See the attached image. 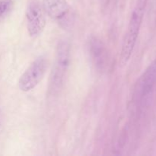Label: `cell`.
I'll use <instances>...</instances> for the list:
<instances>
[{
  "instance_id": "6da1fadb",
  "label": "cell",
  "mask_w": 156,
  "mask_h": 156,
  "mask_svg": "<svg viewBox=\"0 0 156 156\" xmlns=\"http://www.w3.org/2000/svg\"><path fill=\"white\" fill-rule=\"evenodd\" d=\"M147 0H137L129 19L127 31L125 34L122 44L120 56V66L123 67L128 63L132 56L138 39L139 34L145 15Z\"/></svg>"
},
{
  "instance_id": "7a4b0ae2",
  "label": "cell",
  "mask_w": 156,
  "mask_h": 156,
  "mask_svg": "<svg viewBox=\"0 0 156 156\" xmlns=\"http://www.w3.org/2000/svg\"><path fill=\"white\" fill-rule=\"evenodd\" d=\"M71 58V47L67 41H61L56 48V58L50 76V91L56 93L63 85Z\"/></svg>"
},
{
  "instance_id": "3957f363",
  "label": "cell",
  "mask_w": 156,
  "mask_h": 156,
  "mask_svg": "<svg viewBox=\"0 0 156 156\" xmlns=\"http://www.w3.org/2000/svg\"><path fill=\"white\" fill-rule=\"evenodd\" d=\"M48 61L44 56L35 59L21 75L18 81V87L24 92H28L37 86L47 73Z\"/></svg>"
},
{
  "instance_id": "277c9868",
  "label": "cell",
  "mask_w": 156,
  "mask_h": 156,
  "mask_svg": "<svg viewBox=\"0 0 156 156\" xmlns=\"http://www.w3.org/2000/svg\"><path fill=\"white\" fill-rule=\"evenodd\" d=\"M26 20L29 35L31 37L40 36L47 24L46 13L42 4L37 0L30 2L26 9Z\"/></svg>"
},
{
  "instance_id": "5b68a950",
  "label": "cell",
  "mask_w": 156,
  "mask_h": 156,
  "mask_svg": "<svg viewBox=\"0 0 156 156\" xmlns=\"http://www.w3.org/2000/svg\"><path fill=\"white\" fill-rule=\"evenodd\" d=\"M42 6L46 15L59 23L64 22L71 11L66 0H43Z\"/></svg>"
},
{
  "instance_id": "8992f818",
  "label": "cell",
  "mask_w": 156,
  "mask_h": 156,
  "mask_svg": "<svg viewBox=\"0 0 156 156\" xmlns=\"http://www.w3.org/2000/svg\"><path fill=\"white\" fill-rule=\"evenodd\" d=\"M89 52L91 59L98 69H103L106 60V51L103 43L96 37H91L89 40Z\"/></svg>"
},
{
  "instance_id": "52a82bcc",
  "label": "cell",
  "mask_w": 156,
  "mask_h": 156,
  "mask_svg": "<svg viewBox=\"0 0 156 156\" xmlns=\"http://www.w3.org/2000/svg\"><path fill=\"white\" fill-rule=\"evenodd\" d=\"M156 83V58L149 66L142 76L140 82V89L141 97H146L152 91Z\"/></svg>"
},
{
  "instance_id": "ba28073f",
  "label": "cell",
  "mask_w": 156,
  "mask_h": 156,
  "mask_svg": "<svg viewBox=\"0 0 156 156\" xmlns=\"http://www.w3.org/2000/svg\"><path fill=\"white\" fill-rule=\"evenodd\" d=\"M12 6V0H0V18L10 11Z\"/></svg>"
}]
</instances>
